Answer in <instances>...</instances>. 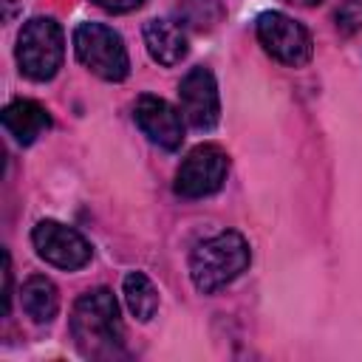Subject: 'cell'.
Wrapping results in <instances>:
<instances>
[{
	"label": "cell",
	"mask_w": 362,
	"mask_h": 362,
	"mask_svg": "<svg viewBox=\"0 0 362 362\" xmlns=\"http://www.w3.org/2000/svg\"><path fill=\"white\" fill-rule=\"evenodd\" d=\"M133 119L139 124V130L158 147L164 150H178L184 141V122L181 113L161 96H139L136 107H133Z\"/></svg>",
	"instance_id": "9c48e42d"
},
{
	"label": "cell",
	"mask_w": 362,
	"mask_h": 362,
	"mask_svg": "<svg viewBox=\"0 0 362 362\" xmlns=\"http://www.w3.org/2000/svg\"><path fill=\"white\" fill-rule=\"evenodd\" d=\"M11 308V257L8 252H3V314H8Z\"/></svg>",
	"instance_id": "e0dca14e"
},
{
	"label": "cell",
	"mask_w": 362,
	"mask_h": 362,
	"mask_svg": "<svg viewBox=\"0 0 362 362\" xmlns=\"http://www.w3.org/2000/svg\"><path fill=\"white\" fill-rule=\"evenodd\" d=\"M62 54H65V40H62V28L57 20L31 17L20 28L17 65L28 79H34V82L51 79L62 65Z\"/></svg>",
	"instance_id": "3957f363"
},
{
	"label": "cell",
	"mask_w": 362,
	"mask_h": 362,
	"mask_svg": "<svg viewBox=\"0 0 362 362\" xmlns=\"http://www.w3.org/2000/svg\"><path fill=\"white\" fill-rule=\"evenodd\" d=\"M178 102H181L184 119L192 127L212 130L221 119V96H218V82L212 71L204 65L192 68L178 85Z\"/></svg>",
	"instance_id": "ba28073f"
},
{
	"label": "cell",
	"mask_w": 362,
	"mask_h": 362,
	"mask_svg": "<svg viewBox=\"0 0 362 362\" xmlns=\"http://www.w3.org/2000/svg\"><path fill=\"white\" fill-rule=\"evenodd\" d=\"M189 3L198 8L195 14H187L189 25H195V28H209V25H215V23H212V20H206V14H204L206 8H215V6H218L215 0H189Z\"/></svg>",
	"instance_id": "9a60e30c"
},
{
	"label": "cell",
	"mask_w": 362,
	"mask_h": 362,
	"mask_svg": "<svg viewBox=\"0 0 362 362\" xmlns=\"http://www.w3.org/2000/svg\"><path fill=\"white\" fill-rule=\"evenodd\" d=\"M286 3H294V6H305L308 8V6H320L322 0H286Z\"/></svg>",
	"instance_id": "ac0fdd59"
},
{
	"label": "cell",
	"mask_w": 362,
	"mask_h": 362,
	"mask_svg": "<svg viewBox=\"0 0 362 362\" xmlns=\"http://www.w3.org/2000/svg\"><path fill=\"white\" fill-rule=\"evenodd\" d=\"M31 243L45 263L65 272H76L90 260V243L59 221H40L31 229Z\"/></svg>",
	"instance_id": "52a82bcc"
},
{
	"label": "cell",
	"mask_w": 362,
	"mask_h": 362,
	"mask_svg": "<svg viewBox=\"0 0 362 362\" xmlns=\"http://www.w3.org/2000/svg\"><path fill=\"white\" fill-rule=\"evenodd\" d=\"M71 334L85 356H113L122 348V317L110 288L85 291L74 303Z\"/></svg>",
	"instance_id": "6da1fadb"
},
{
	"label": "cell",
	"mask_w": 362,
	"mask_h": 362,
	"mask_svg": "<svg viewBox=\"0 0 362 362\" xmlns=\"http://www.w3.org/2000/svg\"><path fill=\"white\" fill-rule=\"evenodd\" d=\"M3 127L14 136L17 144H31L51 127V116L34 99H14L3 107Z\"/></svg>",
	"instance_id": "30bf717a"
},
{
	"label": "cell",
	"mask_w": 362,
	"mask_h": 362,
	"mask_svg": "<svg viewBox=\"0 0 362 362\" xmlns=\"http://www.w3.org/2000/svg\"><path fill=\"white\" fill-rule=\"evenodd\" d=\"M226 173H229V156L218 144H198L181 161L173 187L181 198H204L221 189Z\"/></svg>",
	"instance_id": "8992f818"
},
{
	"label": "cell",
	"mask_w": 362,
	"mask_h": 362,
	"mask_svg": "<svg viewBox=\"0 0 362 362\" xmlns=\"http://www.w3.org/2000/svg\"><path fill=\"white\" fill-rule=\"evenodd\" d=\"M74 51L79 62L107 82H122L130 74V57L124 40L102 23H79L74 31Z\"/></svg>",
	"instance_id": "277c9868"
},
{
	"label": "cell",
	"mask_w": 362,
	"mask_h": 362,
	"mask_svg": "<svg viewBox=\"0 0 362 362\" xmlns=\"http://www.w3.org/2000/svg\"><path fill=\"white\" fill-rule=\"evenodd\" d=\"M122 294H124V303H127L130 314H133L136 320H141V322H147V320L156 314V308H158V291H156V286L150 283V277L141 274V272H130V274L124 277Z\"/></svg>",
	"instance_id": "4fadbf2b"
},
{
	"label": "cell",
	"mask_w": 362,
	"mask_h": 362,
	"mask_svg": "<svg viewBox=\"0 0 362 362\" xmlns=\"http://www.w3.org/2000/svg\"><path fill=\"white\" fill-rule=\"evenodd\" d=\"M93 3L110 14H127V11H136L144 0H93Z\"/></svg>",
	"instance_id": "2e32d148"
},
{
	"label": "cell",
	"mask_w": 362,
	"mask_h": 362,
	"mask_svg": "<svg viewBox=\"0 0 362 362\" xmlns=\"http://www.w3.org/2000/svg\"><path fill=\"white\" fill-rule=\"evenodd\" d=\"M249 266V243L240 232H218L198 243L189 255V277L198 291L209 294L232 283Z\"/></svg>",
	"instance_id": "7a4b0ae2"
},
{
	"label": "cell",
	"mask_w": 362,
	"mask_h": 362,
	"mask_svg": "<svg viewBox=\"0 0 362 362\" xmlns=\"http://www.w3.org/2000/svg\"><path fill=\"white\" fill-rule=\"evenodd\" d=\"M144 45L158 65H178L187 57V34L173 20H150L144 25Z\"/></svg>",
	"instance_id": "8fae6325"
},
{
	"label": "cell",
	"mask_w": 362,
	"mask_h": 362,
	"mask_svg": "<svg viewBox=\"0 0 362 362\" xmlns=\"http://www.w3.org/2000/svg\"><path fill=\"white\" fill-rule=\"evenodd\" d=\"M257 40L266 48V54L291 68L305 65L314 54L311 34L283 11H263L257 17Z\"/></svg>",
	"instance_id": "5b68a950"
},
{
	"label": "cell",
	"mask_w": 362,
	"mask_h": 362,
	"mask_svg": "<svg viewBox=\"0 0 362 362\" xmlns=\"http://www.w3.org/2000/svg\"><path fill=\"white\" fill-rule=\"evenodd\" d=\"M20 303H23V311L34 322L42 325V322H51L57 317V311H59V291H57V286L45 274H31L23 283Z\"/></svg>",
	"instance_id": "7c38bea8"
},
{
	"label": "cell",
	"mask_w": 362,
	"mask_h": 362,
	"mask_svg": "<svg viewBox=\"0 0 362 362\" xmlns=\"http://www.w3.org/2000/svg\"><path fill=\"white\" fill-rule=\"evenodd\" d=\"M334 23L339 34H356L362 28V0H345L334 11Z\"/></svg>",
	"instance_id": "5bb4252c"
}]
</instances>
